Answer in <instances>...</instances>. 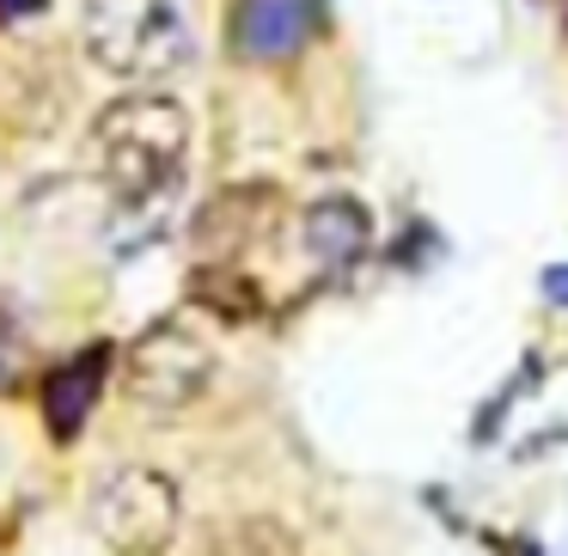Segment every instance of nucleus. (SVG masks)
I'll use <instances>...</instances> for the list:
<instances>
[{
  "instance_id": "nucleus-6",
  "label": "nucleus",
  "mask_w": 568,
  "mask_h": 556,
  "mask_svg": "<svg viewBox=\"0 0 568 556\" xmlns=\"http://www.w3.org/2000/svg\"><path fill=\"white\" fill-rule=\"evenodd\" d=\"M318 31V0H239L233 50L245 62H287Z\"/></svg>"
},
{
  "instance_id": "nucleus-7",
  "label": "nucleus",
  "mask_w": 568,
  "mask_h": 556,
  "mask_svg": "<svg viewBox=\"0 0 568 556\" xmlns=\"http://www.w3.org/2000/svg\"><path fill=\"white\" fill-rule=\"evenodd\" d=\"M270 221H275L270 190H226V196H214L196 221V245L209 257V270H233L245 257V245H257L270 233Z\"/></svg>"
},
{
  "instance_id": "nucleus-3",
  "label": "nucleus",
  "mask_w": 568,
  "mask_h": 556,
  "mask_svg": "<svg viewBox=\"0 0 568 556\" xmlns=\"http://www.w3.org/2000/svg\"><path fill=\"white\" fill-rule=\"evenodd\" d=\"M92 519L111 556H165L178 538V489L148 465H116L99 483Z\"/></svg>"
},
{
  "instance_id": "nucleus-11",
  "label": "nucleus",
  "mask_w": 568,
  "mask_h": 556,
  "mask_svg": "<svg viewBox=\"0 0 568 556\" xmlns=\"http://www.w3.org/2000/svg\"><path fill=\"white\" fill-rule=\"evenodd\" d=\"M13 361H19V348H13V324L0 319V385L13 380Z\"/></svg>"
},
{
  "instance_id": "nucleus-8",
  "label": "nucleus",
  "mask_w": 568,
  "mask_h": 556,
  "mask_svg": "<svg viewBox=\"0 0 568 556\" xmlns=\"http://www.w3.org/2000/svg\"><path fill=\"white\" fill-rule=\"evenodd\" d=\"M300 233H306V251L318 263H355L373 245V214L355 196H318L300 214Z\"/></svg>"
},
{
  "instance_id": "nucleus-1",
  "label": "nucleus",
  "mask_w": 568,
  "mask_h": 556,
  "mask_svg": "<svg viewBox=\"0 0 568 556\" xmlns=\"http://www.w3.org/2000/svg\"><path fill=\"white\" fill-rule=\"evenodd\" d=\"M184 148H190V117H184V104L160 99V92L111 104L99 117V129H92V153H99L104 184L129 209L160 202L172 190L178 165H184Z\"/></svg>"
},
{
  "instance_id": "nucleus-9",
  "label": "nucleus",
  "mask_w": 568,
  "mask_h": 556,
  "mask_svg": "<svg viewBox=\"0 0 568 556\" xmlns=\"http://www.w3.org/2000/svg\"><path fill=\"white\" fill-rule=\"evenodd\" d=\"M538 287H544V300H550V306L568 312V263H550V270L538 275Z\"/></svg>"
},
{
  "instance_id": "nucleus-5",
  "label": "nucleus",
  "mask_w": 568,
  "mask_h": 556,
  "mask_svg": "<svg viewBox=\"0 0 568 556\" xmlns=\"http://www.w3.org/2000/svg\"><path fill=\"white\" fill-rule=\"evenodd\" d=\"M104 373H111V343H87L62 367H50V380H43V428H50V441H62V446L80 441L87 416L99 410Z\"/></svg>"
},
{
  "instance_id": "nucleus-4",
  "label": "nucleus",
  "mask_w": 568,
  "mask_h": 556,
  "mask_svg": "<svg viewBox=\"0 0 568 556\" xmlns=\"http://www.w3.org/2000/svg\"><path fill=\"white\" fill-rule=\"evenodd\" d=\"M209 373H214V348H209V336L184 319H160L153 331L135 336V348H129V397L148 404V410L196 404Z\"/></svg>"
},
{
  "instance_id": "nucleus-10",
  "label": "nucleus",
  "mask_w": 568,
  "mask_h": 556,
  "mask_svg": "<svg viewBox=\"0 0 568 556\" xmlns=\"http://www.w3.org/2000/svg\"><path fill=\"white\" fill-rule=\"evenodd\" d=\"M43 13V0H0V26H26Z\"/></svg>"
},
{
  "instance_id": "nucleus-2",
  "label": "nucleus",
  "mask_w": 568,
  "mask_h": 556,
  "mask_svg": "<svg viewBox=\"0 0 568 556\" xmlns=\"http://www.w3.org/2000/svg\"><path fill=\"white\" fill-rule=\"evenodd\" d=\"M87 50L99 68L123 80H172L196 43H190L178 0H92Z\"/></svg>"
}]
</instances>
